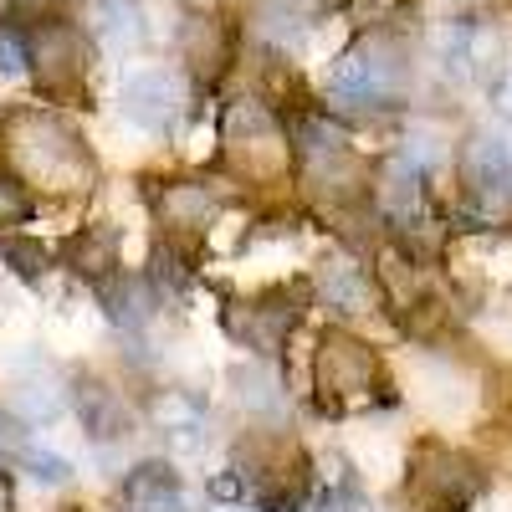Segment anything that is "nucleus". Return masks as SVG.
I'll return each mask as SVG.
<instances>
[{"instance_id": "f257e3e1", "label": "nucleus", "mask_w": 512, "mask_h": 512, "mask_svg": "<svg viewBox=\"0 0 512 512\" xmlns=\"http://www.w3.org/2000/svg\"><path fill=\"white\" fill-rule=\"evenodd\" d=\"M0 139H6V159L36 185H47V190H88L93 185L88 144H82V134L67 118H57L47 108L11 113Z\"/></svg>"}, {"instance_id": "f03ea898", "label": "nucleus", "mask_w": 512, "mask_h": 512, "mask_svg": "<svg viewBox=\"0 0 512 512\" xmlns=\"http://www.w3.org/2000/svg\"><path fill=\"white\" fill-rule=\"evenodd\" d=\"M313 395L323 405V415H364L374 405H390V379H384L379 354L364 338L328 328L313 349Z\"/></svg>"}, {"instance_id": "7ed1b4c3", "label": "nucleus", "mask_w": 512, "mask_h": 512, "mask_svg": "<svg viewBox=\"0 0 512 512\" xmlns=\"http://www.w3.org/2000/svg\"><path fill=\"white\" fill-rule=\"evenodd\" d=\"M405 93V62L400 47L384 36H369L359 47H349L333 62L328 77V98L349 113H374V108H395Z\"/></svg>"}, {"instance_id": "20e7f679", "label": "nucleus", "mask_w": 512, "mask_h": 512, "mask_svg": "<svg viewBox=\"0 0 512 512\" xmlns=\"http://www.w3.org/2000/svg\"><path fill=\"white\" fill-rule=\"evenodd\" d=\"M292 164L308 185L328 195H354L364 185V159L349 149V139L328 118H313V113L292 123Z\"/></svg>"}, {"instance_id": "39448f33", "label": "nucleus", "mask_w": 512, "mask_h": 512, "mask_svg": "<svg viewBox=\"0 0 512 512\" xmlns=\"http://www.w3.org/2000/svg\"><path fill=\"white\" fill-rule=\"evenodd\" d=\"M221 139L231 164H246V175H277L292 159V134L277 123V113L262 98H236L221 113Z\"/></svg>"}, {"instance_id": "423d86ee", "label": "nucleus", "mask_w": 512, "mask_h": 512, "mask_svg": "<svg viewBox=\"0 0 512 512\" xmlns=\"http://www.w3.org/2000/svg\"><path fill=\"white\" fill-rule=\"evenodd\" d=\"M487 487V472L451 446H420L410 466V497L425 512H466Z\"/></svg>"}, {"instance_id": "0eeeda50", "label": "nucleus", "mask_w": 512, "mask_h": 512, "mask_svg": "<svg viewBox=\"0 0 512 512\" xmlns=\"http://www.w3.org/2000/svg\"><path fill=\"white\" fill-rule=\"evenodd\" d=\"M297 318H303V287H272V292H256V297L231 303L221 323L256 359H277L287 333L297 328Z\"/></svg>"}, {"instance_id": "6e6552de", "label": "nucleus", "mask_w": 512, "mask_h": 512, "mask_svg": "<svg viewBox=\"0 0 512 512\" xmlns=\"http://www.w3.org/2000/svg\"><path fill=\"white\" fill-rule=\"evenodd\" d=\"M31 72L47 93H77L88 77V36L72 21L41 16L31 31Z\"/></svg>"}, {"instance_id": "1a4fd4ad", "label": "nucleus", "mask_w": 512, "mask_h": 512, "mask_svg": "<svg viewBox=\"0 0 512 512\" xmlns=\"http://www.w3.org/2000/svg\"><path fill=\"white\" fill-rule=\"evenodd\" d=\"M118 103H123V118L134 128H144V134H169L185 113V88H180L175 72L144 67V72H134L123 82Z\"/></svg>"}, {"instance_id": "9d476101", "label": "nucleus", "mask_w": 512, "mask_h": 512, "mask_svg": "<svg viewBox=\"0 0 512 512\" xmlns=\"http://www.w3.org/2000/svg\"><path fill=\"white\" fill-rule=\"evenodd\" d=\"M231 52H236V36H231V21L226 16L190 11L180 21V57H185V67L200 82H216L231 67Z\"/></svg>"}, {"instance_id": "9b49d317", "label": "nucleus", "mask_w": 512, "mask_h": 512, "mask_svg": "<svg viewBox=\"0 0 512 512\" xmlns=\"http://www.w3.org/2000/svg\"><path fill=\"white\" fill-rule=\"evenodd\" d=\"M461 180L482 205L512 200V149L492 134H472V144L461 149Z\"/></svg>"}, {"instance_id": "f8f14e48", "label": "nucleus", "mask_w": 512, "mask_h": 512, "mask_svg": "<svg viewBox=\"0 0 512 512\" xmlns=\"http://www.w3.org/2000/svg\"><path fill=\"white\" fill-rule=\"evenodd\" d=\"M149 205H154V216L159 226H169L175 236H200L210 221H216V190L210 185H195V180H164L159 190H149Z\"/></svg>"}, {"instance_id": "ddd939ff", "label": "nucleus", "mask_w": 512, "mask_h": 512, "mask_svg": "<svg viewBox=\"0 0 512 512\" xmlns=\"http://www.w3.org/2000/svg\"><path fill=\"white\" fill-rule=\"evenodd\" d=\"M313 297L333 313H374L379 282L369 277V267L349 262V256H333V262H323L318 277H313Z\"/></svg>"}, {"instance_id": "4468645a", "label": "nucleus", "mask_w": 512, "mask_h": 512, "mask_svg": "<svg viewBox=\"0 0 512 512\" xmlns=\"http://www.w3.org/2000/svg\"><path fill=\"white\" fill-rule=\"evenodd\" d=\"M72 405L82 415V431L93 441H123L128 425H134V410L123 405V395L103 379H77L72 384Z\"/></svg>"}, {"instance_id": "2eb2a0df", "label": "nucleus", "mask_w": 512, "mask_h": 512, "mask_svg": "<svg viewBox=\"0 0 512 512\" xmlns=\"http://www.w3.org/2000/svg\"><path fill=\"white\" fill-rule=\"evenodd\" d=\"M123 502L128 512H185V487L169 461H139L123 477Z\"/></svg>"}, {"instance_id": "dca6fc26", "label": "nucleus", "mask_w": 512, "mask_h": 512, "mask_svg": "<svg viewBox=\"0 0 512 512\" xmlns=\"http://www.w3.org/2000/svg\"><path fill=\"white\" fill-rule=\"evenodd\" d=\"M62 267H72L82 282L103 287L113 272H123V267H118V231H108V226H82V231L67 236V246H62Z\"/></svg>"}, {"instance_id": "f3484780", "label": "nucleus", "mask_w": 512, "mask_h": 512, "mask_svg": "<svg viewBox=\"0 0 512 512\" xmlns=\"http://www.w3.org/2000/svg\"><path fill=\"white\" fill-rule=\"evenodd\" d=\"M98 297H103V308H108V318H113L118 328H144V323L154 318V303H159L154 282H149V277H134V272H113V277L98 287Z\"/></svg>"}, {"instance_id": "a211bd4d", "label": "nucleus", "mask_w": 512, "mask_h": 512, "mask_svg": "<svg viewBox=\"0 0 512 512\" xmlns=\"http://www.w3.org/2000/svg\"><path fill=\"white\" fill-rule=\"evenodd\" d=\"M149 415H154V425H159L164 436H185L190 446L205 431V400L190 395V390H159L149 400Z\"/></svg>"}, {"instance_id": "6ab92c4d", "label": "nucleus", "mask_w": 512, "mask_h": 512, "mask_svg": "<svg viewBox=\"0 0 512 512\" xmlns=\"http://www.w3.org/2000/svg\"><path fill=\"white\" fill-rule=\"evenodd\" d=\"M93 31L108 41V47H134V41L144 36L134 0H98V21H93Z\"/></svg>"}, {"instance_id": "aec40b11", "label": "nucleus", "mask_w": 512, "mask_h": 512, "mask_svg": "<svg viewBox=\"0 0 512 512\" xmlns=\"http://www.w3.org/2000/svg\"><path fill=\"white\" fill-rule=\"evenodd\" d=\"M441 57H446V67L456 77H472L477 62H482V26L477 21H456L446 31V41H441Z\"/></svg>"}, {"instance_id": "412c9836", "label": "nucleus", "mask_w": 512, "mask_h": 512, "mask_svg": "<svg viewBox=\"0 0 512 512\" xmlns=\"http://www.w3.org/2000/svg\"><path fill=\"white\" fill-rule=\"evenodd\" d=\"M0 256H6V267L16 277H26V282H41L47 267H52V251L41 241H31V236H6V241H0Z\"/></svg>"}, {"instance_id": "4be33fe9", "label": "nucleus", "mask_w": 512, "mask_h": 512, "mask_svg": "<svg viewBox=\"0 0 512 512\" xmlns=\"http://www.w3.org/2000/svg\"><path fill=\"white\" fill-rule=\"evenodd\" d=\"M31 210H36V200H31V190L21 185V175L0 164V231H6V226H21V221H31Z\"/></svg>"}, {"instance_id": "5701e85b", "label": "nucleus", "mask_w": 512, "mask_h": 512, "mask_svg": "<svg viewBox=\"0 0 512 512\" xmlns=\"http://www.w3.org/2000/svg\"><path fill=\"white\" fill-rule=\"evenodd\" d=\"M16 410L26 420H57L62 415V395L52 390L47 379H41V384H21V390H16Z\"/></svg>"}, {"instance_id": "b1692460", "label": "nucleus", "mask_w": 512, "mask_h": 512, "mask_svg": "<svg viewBox=\"0 0 512 512\" xmlns=\"http://www.w3.org/2000/svg\"><path fill=\"white\" fill-rule=\"evenodd\" d=\"M31 67V31L0 21V72H26Z\"/></svg>"}, {"instance_id": "393cba45", "label": "nucleus", "mask_w": 512, "mask_h": 512, "mask_svg": "<svg viewBox=\"0 0 512 512\" xmlns=\"http://www.w3.org/2000/svg\"><path fill=\"white\" fill-rule=\"evenodd\" d=\"M21 466H26L31 482H47V487H62V482L72 477V466H67L62 456H52V451H26Z\"/></svg>"}, {"instance_id": "a878e982", "label": "nucleus", "mask_w": 512, "mask_h": 512, "mask_svg": "<svg viewBox=\"0 0 512 512\" xmlns=\"http://www.w3.org/2000/svg\"><path fill=\"white\" fill-rule=\"evenodd\" d=\"M297 512H364V497H359V487H354V482H349L344 492H338V487H323L318 497H308Z\"/></svg>"}, {"instance_id": "bb28decb", "label": "nucleus", "mask_w": 512, "mask_h": 512, "mask_svg": "<svg viewBox=\"0 0 512 512\" xmlns=\"http://www.w3.org/2000/svg\"><path fill=\"white\" fill-rule=\"evenodd\" d=\"M185 277H190V267H185V256L175 251V246H159L154 251V282H164V287H185Z\"/></svg>"}, {"instance_id": "cd10ccee", "label": "nucleus", "mask_w": 512, "mask_h": 512, "mask_svg": "<svg viewBox=\"0 0 512 512\" xmlns=\"http://www.w3.org/2000/svg\"><path fill=\"white\" fill-rule=\"evenodd\" d=\"M231 379L241 384V400H246V405H256V410H267V405H277V395H272V379H262V374H256V369H236Z\"/></svg>"}, {"instance_id": "c85d7f7f", "label": "nucleus", "mask_w": 512, "mask_h": 512, "mask_svg": "<svg viewBox=\"0 0 512 512\" xmlns=\"http://www.w3.org/2000/svg\"><path fill=\"white\" fill-rule=\"evenodd\" d=\"M349 6H354L364 21H390V16L405 6V0H349Z\"/></svg>"}, {"instance_id": "c756f323", "label": "nucleus", "mask_w": 512, "mask_h": 512, "mask_svg": "<svg viewBox=\"0 0 512 512\" xmlns=\"http://www.w3.org/2000/svg\"><path fill=\"white\" fill-rule=\"evenodd\" d=\"M277 6V16H292V21H308V16H318L328 0H272Z\"/></svg>"}, {"instance_id": "7c9ffc66", "label": "nucleus", "mask_w": 512, "mask_h": 512, "mask_svg": "<svg viewBox=\"0 0 512 512\" xmlns=\"http://www.w3.org/2000/svg\"><path fill=\"white\" fill-rule=\"evenodd\" d=\"M492 108H497L502 123H512V72H502V77L492 82Z\"/></svg>"}]
</instances>
